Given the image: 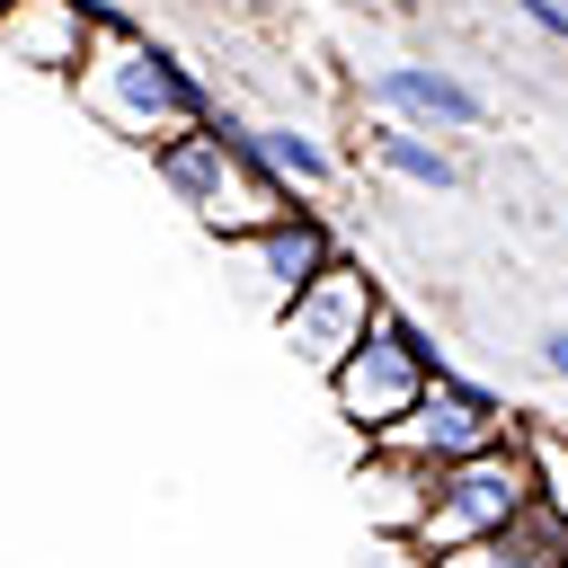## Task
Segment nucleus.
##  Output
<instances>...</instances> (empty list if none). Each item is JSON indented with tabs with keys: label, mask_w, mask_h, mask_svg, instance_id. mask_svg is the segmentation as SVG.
I'll list each match as a JSON object with an SVG mask.
<instances>
[{
	"label": "nucleus",
	"mask_w": 568,
	"mask_h": 568,
	"mask_svg": "<svg viewBox=\"0 0 568 568\" xmlns=\"http://www.w3.org/2000/svg\"><path fill=\"white\" fill-rule=\"evenodd\" d=\"M515 9H524V18H532L550 44H568V0H515Z\"/></svg>",
	"instance_id": "4468645a"
},
{
	"label": "nucleus",
	"mask_w": 568,
	"mask_h": 568,
	"mask_svg": "<svg viewBox=\"0 0 568 568\" xmlns=\"http://www.w3.org/2000/svg\"><path fill=\"white\" fill-rule=\"evenodd\" d=\"M444 373V355L426 346V328L417 320H399L390 302H382V320L364 328V346L328 373V399H337V417L355 426V444H382L417 399H426V382Z\"/></svg>",
	"instance_id": "20e7f679"
},
{
	"label": "nucleus",
	"mask_w": 568,
	"mask_h": 568,
	"mask_svg": "<svg viewBox=\"0 0 568 568\" xmlns=\"http://www.w3.org/2000/svg\"><path fill=\"white\" fill-rule=\"evenodd\" d=\"M151 178H160L213 240H240V231H266L275 213H293V186L257 160L248 115H231V106H213L195 133L160 142V151H151Z\"/></svg>",
	"instance_id": "f03ea898"
},
{
	"label": "nucleus",
	"mask_w": 568,
	"mask_h": 568,
	"mask_svg": "<svg viewBox=\"0 0 568 568\" xmlns=\"http://www.w3.org/2000/svg\"><path fill=\"white\" fill-rule=\"evenodd\" d=\"M559 568H568V559H559Z\"/></svg>",
	"instance_id": "f3484780"
},
{
	"label": "nucleus",
	"mask_w": 568,
	"mask_h": 568,
	"mask_svg": "<svg viewBox=\"0 0 568 568\" xmlns=\"http://www.w3.org/2000/svg\"><path fill=\"white\" fill-rule=\"evenodd\" d=\"M382 320V284L355 266V257H337V266H320L284 311H275V328H284V346H293V364H311L320 382L364 346V328Z\"/></svg>",
	"instance_id": "39448f33"
},
{
	"label": "nucleus",
	"mask_w": 568,
	"mask_h": 568,
	"mask_svg": "<svg viewBox=\"0 0 568 568\" xmlns=\"http://www.w3.org/2000/svg\"><path fill=\"white\" fill-rule=\"evenodd\" d=\"M373 160H382L390 178L426 186V195H453V186H462L453 151H444V142H426V124H408V115H382V124H373Z\"/></svg>",
	"instance_id": "f8f14e48"
},
{
	"label": "nucleus",
	"mask_w": 568,
	"mask_h": 568,
	"mask_svg": "<svg viewBox=\"0 0 568 568\" xmlns=\"http://www.w3.org/2000/svg\"><path fill=\"white\" fill-rule=\"evenodd\" d=\"M568 559V506L559 497H532L506 532H479L462 550H435L426 568H559Z\"/></svg>",
	"instance_id": "9d476101"
},
{
	"label": "nucleus",
	"mask_w": 568,
	"mask_h": 568,
	"mask_svg": "<svg viewBox=\"0 0 568 568\" xmlns=\"http://www.w3.org/2000/svg\"><path fill=\"white\" fill-rule=\"evenodd\" d=\"M532 355H541V373H559V382H568V328H541V337H532Z\"/></svg>",
	"instance_id": "2eb2a0df"
},
{
	"label": "nucleus",
	"mask_w": 568,
	"mask_h": 568,
	"mask_svg": "<svg viewBox=\"0 0 568 568\" xmlns=\"http://www.w3.org/2000/svg\"><path fill=\"white\" fill-rule=\"evenodd\" d=\"M71 98H80V115H98L115 142H142V151H160V142H178L213 115V89L115 9H98L89 53L71 71Z\"/></svg>",
	"instance_id": "f257e3e1"
},
{
	"label": "nucleus",
	"mask_w": 568,
	"mask_h": 568,
	"mask_svg": "<svg viewBox=\"0 0 568 568\" xmlns=\"http://www.w3.org/2000/svg\"><path fill=\"white\" fill-rule=\"evenodd\" d=\"M515 435H532L497 390H479V382H462V373H435L426 382V399L382 435V444H408L417 462H470V453H488V444H515Z\"/></svg>",
	"instance_id": "423d86ee"
},
{
	"label": "nucleus",
	"mask_w": 568,
	"mask_h": 568,
	"mask_svg": "<svg viewBox=\"0 0 568 568\" xmlns=\"http://www.w3.org/2000/svg\"><path fill=\"white\" fill-rule=\"evenodd\" d=\"M248 142H257V160H266V169H275L293 195H320V186L337 178V160H328V151H320L302 124H248Z\"/></svg>",
	"instance_id": "ddd939ff"
},
{
	"label": "nucleus",
	"mask_w": 568,
	"mask_h": 568,
	"mask_svg": "<svg viewBox=\"0 0 568 568\" xmlns=\"http://www.w3.org/2000/svg\"><path fill=\"white\" fill-rule=\"evenodd\" d=\"M373 106L382 115H408L426 133H479L488 124V98L470 80H453L444 62H382L373 71Z\"/></svg>",
	"instance_id": "6e6552de"
},
{
	"label": "nucleus",
	"mask_w": 568,
	"mask_h": 568,
	"mask_svg": "<svg viewBox=\"0 0 568 568\" xmlns=\"http://www.w3.org/2000/svg\"><path fill=\"white\" fill-rule=\"evenodd\" d=\"M231 248V266H240V284H248V302H266V311H284L320 266H337L346 248H337V231L311 213V204H293V213H275L266 231H240V240H222Z\"/></svg>",
	"instance_id": "0eeeda50"
},
{
	"label": "nucleus",
	"mask_w": 568,
	"mask_h": 568,
	"mask_svg": "<svg viewBox=\"0 0 568 568\" xmlns=\"http://www.w3.org/2000/svg\"><path fill=\"white\" fill-rule=\"evenodd\" d=\"M532 497H550V479H541V444H532V435L488 444V453H470V462H444V470H435V506L417 515L408 550L435 559V550H462V541H479V532H506Z\"/></svg>",
	"instance_id": "7ed1b4c3"
},
{
	"label": "nucleus",
	"mask_w": 568,
	"mask_h": 568,
	"mask_svg": "<svg viewBox=\"0 0 568 568\" xmlns=\"http://www.w3.org/2000/svg\"><path fill=\"white\" fill-rule=\"evenodd\" d=\"M355 488H364V515H373L390 541H408V532H417V515L435 506V462H417L408 444H364Z\"/></svg>",
	"instance_id": "9b49d317"
},
{
	"label": "nucleus",
	"mask_w": 568,
	"mask_h": 568,
	"mask_svg": "<svg viewBox=\"0 0 568 568\" xmlns=\"http://www.w3.org/2000/svg\"><path fill=\"white\" fill-rule=\"evenodd\" d=\"M89 27H98V0H9V9H0V44H9V62L53 71V80L80 71Z\"/></svg>",
	"instance_id": "1a4fd4ad"
},
{
	"label": "nucleus",
	"mask_w": 568,
	"mask_h": 568,
	"mask_svg": "<svg viewBox=\"0 0 568 568\" xmlns=\"http://www.w3.org/2000/svg\"><path fill=\"white\" fill-rule=\"evenodd\" d=\"M550 426H559V435H568V408H559V417H550Z\"/></svg>",
	"instance_id": "dca6fc26"
}]
</instances>
